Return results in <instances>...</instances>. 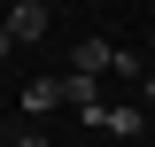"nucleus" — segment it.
Wrapping results in <instances>:
<instances>
[{
  "label": "nucleus",
  "mask_w": 155,
  "mask_h": 147,
  "mask_svg": "<svg viewBox=\"0 0 155 147\" xmlns=\"http://www.w3.org/2000/svg\"><path fill=\"white\" fill-rule=\"evenodd\" d=\"M47 23H54L47 0H16V8H0V39H8V47H39Z\"/></svg>",
  "instance_id": "f257e3e1"
},
{
  "label": "nucleus",
  "mask_w": 155,
  "mask_h": 147,
  "mask_svg": "<svg viewBox=\"0 0 155 147\" xmlns=\"http://www.w3.org/2000/svg\"><path fill=\"white\" fill-rule=\"evenodd\" d=\"M93 124H101V132H116V139H132V132H140V109H101Z\"/></svg>",
  "instance_id": "39448f33"
},
{
  "label": "nucleus",
  "mask_w": 155,
  "mask_h": 147,
  "mask_svg": "<svg viewBox=\"0 0 155 147\" xmlns=\"http://www.w3.org/2000/svg\"><path fill=\"white\" fill-rule=\"evenodd\" d=\"M147 109H155V77H147Z\"/></svg>",
  "instance_id": "423d86ee"
},
{
  "label": "nucleus",
  "mask_w": 155,
  "mask_h": 147,
  "mask_svg": "<svg viewBox=\"0 0 155 147\" xmlns=\"http://www.w3.org/2000/svg\"><path fill=\"white\" fill-rule=\"evenodd\" d=\"M78 77H101V70H116V47H109V39H78Z\"/></svg>",
  "instance_id": "f03ea898"
},
{
  "label": "nucleus",
  "mask_w": 155,
  "mask_h": 147,
  "mask_svg": "<svg viewBox=\"0 0 155 147\" xmlns=\"http://www.w3.org/2000/svg\"><path fill=\"white\" fill-rule=\"evenodd\" d=\"M62 101H70V109L85 116V124H93V116H101V85H93V77H78V70L62 77Z\"/></svg>",
  "instance_id": "7ed1b4c3"
},
{
  "label": "nucleus",
  "mask_w": 155,
  "mask_h": 147,
  "mask_svg": "<svg viewBox=\"0 0 155 147\" xmlns=\"http://www.w3.org/2000/svg\"><path fill=\"white\" fill-rule=\"evenodd\" d=\"M16 147H47V139H16Z\"/></svg>",
  "instance_id": "0eeeda50"
},
{
  "label": "nucleus",
  "mask_w": 155,
  "mask_h": 147,
  "mask_svg": "<svg viewBox=\"0 0 155 147\" xmlns=\"http://www.w3.org/2000/svg\"><path fill=\"white\" fill-rule=\"evenodd\" d=\"M47 109H62V77H31L23 85V116H47Z\"/></svg>",
  "instance_id": "20e7f679"
}]
</instances>
